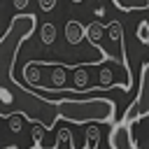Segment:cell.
Returning a JSON list of instances; mask_svg holds the SVG:
<instances>
[{"instance_id":"1","label":"cell","mask_w":149,"mask_h":149,"mask_svg":"<svg viewBox=\"0 0 149 149\" xmlns=\"http://www.w3.org/2000/svg\"><path fill=\"white\" fill-rule=\"evenodd\" d=\"M37 28V16L35 14H16L5 35L0 37V116L9 114H21L30 123L40 121L47 130L56 126L58 114H56V100L40 95L37 88H28L19 81H14L12 72L16 65L19 49L33 37Z\"/></svg>"},{"instance_id":"2","label":"cell","mask_w":149,"mask_h":149,"mask_svg":"<svg viewBox=\"0 0 149 149\" xmlns=\"http://www.w3.org/2000/svg\"><path fill=\"white\" fill-rule=\"evenodd\" d=\"M56 114L70 123H112L116 119V102L102 95L93 98H61L56 100Z\"/></svg>"},{"instance_id":"3","label":"cell","mask_w":149,"mask_h":149,"mask_svg":"<svg viewBox=\"0 0 149 149\" xmlns=\"http://www.w3.org/2000/svg\"><path fill=\"white\" fill-rule=\"evenodd\" d=\"M144 116H149V61L142 65V72H140V91H137V98L128 105V109H126V114H123L121 121L137 123Z\"/></svg>"},{"instance_id":"4","label":"cell","mask_w":149,"mask_h":149,"mask_svg":"<svg viewBox=\"0 0 149 149\" xmlns=\"http://www.w3.org/2000/svg\"><path fill=\"white\" fill-rule=\"evenodd\" d=\"M133 126L135 123H126V121H119L109 135V147L114 149H135L137 142L133 140Z\"/></svg>"},{"instance_id":"5","label":"cell","mask_w":149,"mask_h":149,"mask_svg":"<svg viewBox=\"0 0 149 149\" xmlns=\"http://www.w3.org/2000/svg\"><path fill=\"white\" fill-rule=\"evenodd\" d=\"M102 33H105V23H100V21H91V23L84 28V37L91 42V47L98 51V56H100L102 61H107L112 54H109V51H107V49L100 44V40H102Z\"/></svg>"},{"instance_id":"6","label":"cell","mask_w":149,"mask_h":149,"mask_svg":"<svg viewBox=\"0 0 149 149\" xmlns=\"http://www.w3.org/2000/svg\"><path fill=\"white\" fill-rule=\"evenodd\" d=\"M44 63H47V68L51 70V86H47V88H44V93H49L51 88H56V91H68L65 81H68V70H72V65L49 63V61H44ZM72 93H74V91H72Z\"/></svg>"},{"instance_id":"7","label":"cell","mask_w":149,"mask_h":149,"mask_svg":"<svg viewBox=\"0 0 149 149\" xmlns=\"http://www.w3.org/2000/svg\"><path fill=\"white\" fill-rule=\"evenodd\" d=\"M86 65H88V63L72 65V70H74V81H72L70 91H86V93H88V74H86Z\"/></svg>"},{"instance_id":"8","label":"cell","mask_w":149,"mask_h":149,"mask_svg":"<svg viewBox=\"0 0 149 149\" xmlns=\"http://www.w3.org/2000/svg\"><path fill=\"white\" fill-rule=\"evenodd\" d=\"M65 37H68L70 44H79V42L84 40V26H81L79 21L70 19V21L65 23Z\"/></svg>"},{"instance_id":"9","label":"cell","mask_w":149,"mask_h":149,"mask_svg":"<svg viewBox=\"0 0 149 149\" xmlns=\"http://www.w3.org/2000/svg\"><path fill=\"white\" fill-rule=\"evenodd\" d=\"M112 5L121 12H144V9H149V0H112Z\"/></svg>"},{"instance_id":"10","label":"cell","mask_w":149,"mask_h":149,"mask_svg":"<svg viewBox=\"0 0 149 149\" xmlns=\"http://www.w3.org/2000/svg\"><path fill=\"white\" fill-rule=\"evenodd\" d=\"M84 135H86V140H84V149H95V147L100 144V128H98V123H95V121L86 123Z\"/></svg>"},{"instance_id":"11","label":"cell","mask_w":149,"mask_h":149,"mask_svg":"<svg viewBox=\"0 0 149 149\" xmlns=\"http://www.w3.org/2000/svg\"><path fill=\"white\" fill-rule=\"evenodd\" d=\"M40 37H42L44 44H54V40H56V23H51V21L42 23L40 26Z\"/></svg>"},{"instance_id":"12","label":"cell","mask_w":149,"mask_h":149,"mask_svg":"<svg viewBox=\"0 0 149 149\" xmlns=\"http://www.w3.org/2000/svg\"><path fill=\"white\" fill-rule=\"evenodd\" d=\"M74 147V140H72V135H70V130L68 128H58V133H56V142H54V149H58V147Z\"/></svg>"},{"instance_id":"13","label":"cell","mask_w":149,"mask_h":149,"mask_svg":"<svg viewBox=\"0 0 149 149\" xmlns=\"http://www.w3.org/2000/svg\"><path fill=\"white\" fill-rule=\"evenodd\" d=\"M44 133H47V128H44L40 121H35V123H33V144H35V147H40V144H42Z\"/></svg>"},{"instance_id":"14","label":"cell","mask_w":149,"mask_h":149,"mask_svg":"<svg viewBox=\"0 0 149 149\" xmlns=\"http://www.w3.org/2000/svg\"><path fill=\"white\" fill-rule=\"evenodd\" d=\"M135 35H137V40H140L142 44L149 47V21H142V23L137 26V33H135Z\"/></svg>"},{"instance_id":"15","label":"cell","mask_w":149,"mask_h":149,"mask_svg":"<svg viewBox=\"0 0 149 149\" xmlns=\"http://www.w3.org/2000/svg\"><path fill=\"white\" fill-rule=\"evenodd\" d=\"M21 114H9L7 116V121H9V130L12 133H21Z\"/></svg>"},{"instance_id":"16","label":"cell","mask_w":149,"mask_h":149,"mask_svg":"<svg viewBox=\"0 0 149 149\" xmlns=\"http://www.w3.org/2000/svg\"><path fill=\"white\" fill-rule=\"evenodd\" d=\"M56 2H58V0H37V5H40L42 12H51V9L56 7Z\"/></svg>"},{"instance_id":"17","label":"cell","mask_w":149,"mask_h":149,"mask_svg":"<svg viewBox=\"0 0 149 149\" xmlns=\"http://www.w3.org/2000/svg\"><path fill=\"white\" fill-rule=\"evenodd\" d=\"M14 7L16 9H26L28 7V0H14Z\"/></svg>"},{"instance_id":"18","label":"cell","mask_w":149,"mask_h":149,"mask_svg":"<svg viewBox=\"0 0 149 149\" xmlns=\"http://www.w3.org/2000/svg\"><path fill=\"white\" fill-rule=\"evenodd\" d=\"M72 2H84V0H72Z\"/></svg>"}]
</instances>
